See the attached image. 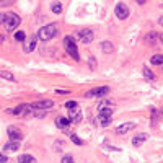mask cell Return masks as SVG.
<instances>
[{
    "label": "cell",
    "instance_id": "26",
    "mask_svg": "<svg viewBox=\"0 0 163 163\" xmlns=\"http://www.w3.org/2000/svg\"><path fill=\"white\" fill-rule=\"evenodd\" d=\"M70 139H72V142H73V143H77V145H83V142H82V140L78 139V135L72 134V135H70Z\"/></svg>",
    "mask_w": 163,
    "mask_h": 163
},
{
    "label": "cell",
    "instance_id": "6",
    "mask_svg": "<svg viewBox=\"0 0 163 163\" xmlns=\"http://www.w3.org/2000/svg\"><path fill=\"white\" fill-rule=\"evenodd\" d=\"M31 111H33L31 104H20V106H16L15 109H8V112H13L16 116H29Z\"/></svg>",
    "mask_w": 163,
    "mask_h": 163
},
{
    "label": "cell",
    "instance_id": "22",
    "mask_svg": "<svg viewBox=\"0 0 163 163\" xmlns=\"http://www.w3.org/2000/svg\"><path fill=\"white\" fill-rule=\"evenodd\" d=\"M24 37H26V34H24V31H16V33H15V39H16V41L23 42V41H24Z\"/></svg>",
    "mask_w": 163,
    "mask_h": 163
},
{
    "label": "cell",
    "instance_id": "24",
    "mask_svg": "<svg viewBox=\"0 0 163 163\" xmlns=\"http://www.w3.org/2000/svg\"><path fill=\"white\" fill-rule=\"evenodd\" d=\"M65 108H67V109L78 108V103H77V101H67V103H65Z\"/></svg>",
    "mask_w": 163,
    "mask_h": 163
},
{
    "label": "cell",
    "instance_id": "12",
    "mask_svg": "<svg viewBox=\"0 0 163 163\" xmlns=\"http://www.w3.org/2000/svg\"><path fill=\"white\" fill-rule=\"evenodd\" d=\"M112 121V116H104V114H98L96 117V124H99L101 127H108Z\"/></svg>",
    "mask_w": 163,
    "mask_h": 163
},
{
    "label": "cell",
    "instance_id": "5",
    "mask_svg": "<svg viewBox=\"0 0 163 163\" xmlns=\"http://www.w3.org/2000/svg\"><path fill=\"white\" fill-rule=\"evenodd\" d=\"M78 37H80V41L83 42V44H90V42L93 41V37H95V34H93V31L90 28H85V29L78 31Z\"/></svg>",
    "mask_w": 163,
    "mask_h": 163
},
{
    "label": "cell",
    "instance_id": "15",
    "mask_svg": "<svg viewBox=\"0 0 163 163\" xmlns=\"http://www.w3.org/2000/svg\"><path fill=\"white\" fill-rule=\"evenodd\" d=\"M145 139H147V134H139V135H135L134 139H132V145L139 147V145H142V143L145 142Z\"/></svg>",
    "mask_w": 163,
    "mask_h": 163
},
{
    "label": "cell",
    "instance_id": "30",
    "mask_svg": "<svg viewBox=\"0 0 163 163\" xmlns=\"http://www.w3.org/2000/svg\"><path fill=\"white\" fill-rule=\"evenodd\" d=\"M55 93H59V95H65V93H68L67 90H55Z\"/></svg>",
    "mask_w": 163,
    "mask_h": 163
},
{
    "label": "cell",
    "instance_id": "16",
    "mask_svg": "<svg viewBox=\"0 0 163 163\" xmlns=\"http://www.w3.org/2000/svg\"><path fill=\"white\" fill-rule=\"evenodd\" d=\"M101 51H103V52H106V54L112 52V51H114V46H112V42H109V41H104L103 44H101Z\"/></svg>",
    "mask_w": 163,
    "mask_h": 163
},
{
    "label": "cell",
    "instance_id": "20",
    "mask_svg": "<svg viewBox=\"0 0 163 163\" xmlns=\"http://www.w3.org/2000/svg\"><path fill=\"white\" fill-rule=\"evenodd\" d=\"M36 49V37H33L28 44H26V47H24V52H31V51H34Z\"/></svg>",
    "mask_w": 163,
    "mask_h": 163
},
{
    "label": "cell",
    "instance_id": "14",
    "mask_svg": "<svg viewBox=\"0 0 163 163\" xmlns=\"http://www.w3.org/2000/svg\"><path fill=\"white\" fill-rule=\"evenodd\" d=\"M68 124H72L68 117H62V116H59L57 119H55V126H57L59 129H65Z\"/></svg>",
    "mask_w": 163,
    "mask_h": 163
},
{
    "label": "cell",
    "instance_id": "2",
    "mask_svg": "<svg viewBox=\"0 0 163 163\" xmlns=\"http://www.w3.org/2000/svg\"><path fill=\"white\" fill-rule=\"evenodd\" d=\"M64 47H65V51L67 54L70 55V57L73 60H80V54H78V49H77V44H75V39L72 36H65L64 37Z\"/></svg>",
    "mask_w": 163,
    "mask_h": 163
},
{
    "label": "cell",
    "instance_id": "17",
    "mask_svg": "<svg viewBox=\"0 0 163 163\" xmlns=\"http://www.w3.org/2000/svg\"><path fill=\"white\" fill-rule=\"evenodd\" d=\"M18 163H37V161H36L34 156H31V155H21Z\"/></svg>",
    "mask_w": 163,
    "mask_h": 163
},
{
    "label": "cell",
    "instance_id": "31",
    "mask_svg": "<svg viewBox=\"0 0 163 163\" xmlns=\"http://www.w3.org/2000/svg\"><path fill=\"white\" fill-rule=\"evenodd\" d=\"M135 2H137V3H139V5H143V3H145V2H147V0H135Z\"/></svg>",
    "mask_w": 163,
    "mask_h": 163
},
{
    "label": "cell",
    "instance_id": "19",
    "mask_svg": "<svg viewBox=\"0 0 163 163\" xmlns=\"http://www.w3.org/2000/svg\"><path fill=\"white\" fill-rule=\"evenodd\" d=\"M51 10L54 11L55 15H59V13H62V10H64V8H62V3H60V2H54V3L51 5Z\"/></svg>",
    "mask_w": 163,
    "mask_h": 163
},
{
    "label": "cell",
    "instance_id": "23",
    "mask_svg": "<svg viewBox=\"0 0 163 163\" xmlns=\"http://www.w3.org/2000/svg\"><path fill=\"white\" fill-rule=\"evenodd\" d=\"M143 75H145V78H148V80H155V75L150 72L147 67H143Z\"/></svg>",
    "mask_w": 163,
    "mask_h": 163
},
{
    "label": "cell",
    "instance_id": "11",
    "mask_svg": "<svg viewBox=\"0 0 163 163\" xmlns=\"http://www.w3.org/2000/svg\"><path fill=\"white\" fill-rule=\"evenodd\" d=\"M134 127H135V124H134V122H124L122 126H119V127L116 129V134H119V135L127 134L129 130H132Z\"/></svg>",
    "mask_w": 163,
    "mask_h": 163
},
{
    "label": "cell",
    "instance_id": "27",
    "mask_svg": "<svg viewBox=\"0 0 163 163\" xmlns=\"http://www.w3.org/2000/svg\"><path fill=\"white\" fill-rule=\"evenodd\" d=\"M62 163H73V158L70 155H65L64 158H62Z\"/></svg>",
    "mask_w": 163,
    "mask_h": 163
},
{
    "label": "cell",
    "instance_id": "29",
    "mask_svg": "<svg viewBox=\"0 0 163 163\" xmlns=\"http://www.w3.org/2000/svg\"><path fill=\"white\" fill-rule=\"evenodd\" d=\"M5 18H7V13H0V24L5 23Z\"/></svg>",
    "mask_w": 163,
    "mask_h": 163
},
{
    "label": "cell",
    "instance_id": "7",
    "mask_svg": "<svg viewBox=\"0 0 163 163\" xmlns=\"http://www.w3.org/2000/svg\"><path fill=\"white\" fill-rule=\"evenodd\" d=\"M114 11H116V16L119 18V20H126V18L129 16V8H127L126 3H117Z\"/></svg>",
    "mask_w": 163,
    "mask_h": 163
},
{
    "label": "cell",
    "instance_id": "28",
    "mask_svg": "<svg viewBox=\"0 0 163 163\" xmlns=\"http://www.w3.org/2000/svg\"><path fill=\"white\" fill-rule=\"evenodd\" d=\"M0 163H8V158H7V155H3L2 152H0Z\"/></svg>",
    "mask_w": 163,
    "mask_h": 163
},
{
    "label": "cell",
    "instance_id": "10",
    "mask_svg": "<svg viewBox=\"0 0 163 163\" xmlns=\"http://www.w3.org/2000/svg\"><path fill=\"white\" fill-rule=\"evenodd\" d=\"M82 117H83V114H82V111L78 108H73L68 111V119H70V122L72 124H77L82 121Z\"/></svg>",
    "mask_w": 163,
    "mask_h": 163
},
{
    "label": "cell",
    "instance_id": "4",
    "mask_svg": "<svg viewBox=\"0 0 163 163\" xmlns=\"http://www.w3.org/2000/svg\"><path fill=\"white\" fill-rule=\"evenodd\" d=\"M109 93V88L108 86H96V88H93L90 91L85 93V98H103Z\"/></svg>",
    "mask_w": 163,
    "mask_h": 163
},
{
    "label": "cell",
    "instance_id": "18",
    "mask_svg": "<svg viewBox=\"0 0 163 163\" xmlns=\"http://www.w3.org/2000/svg\"><path fill=\"white\" fill-rule=\"evenodd\" d=\"M150 62H152L153 65H163V55L161 54H155L152 59H150Z\"/></svg>",
    "mask_w": 163,
    "mask_h": 163
},
{
    "label": "cell",
    "instance_id": "3",
    "mask_svg": "<svg viewBox=\"0 0 163 163\" xmlns=\"http://www.w3.org/2000/svg\"><path fill=\"white\" fill-rule=\"evenodd\" d=\"M20 16H18L16 13H11V11H7V18H5V28H7V31H15L16 26L20 24Z\"/></svg>",
    "mask_w": 163,
    "mask_h": 163
},
{
    "label": "cell",
    "instance_id": "21",
    "mask_svg": "<svg viewBox=\"0 0 163 163\" xmlns=\"http://www.w3.org/2000/svg\"><path fill=\"white\" fill-rule=\"evenodd\" d=\"M155 39H156V33H155V31H150V33L145 36V41H147V42H150V44H153Z\"/></svg>",
    "mask_w": 163,
    "mask_h": 163
},
{
    "label": "cell",
    "instance_id": "8",
    "mask_svg": "<svg viewBox=\"0 0 163 163\" xmlns=\"http://www.w3.org/2000/svg\"><path fill=\"white\" fill-rule=\"evenodd\" d=\"M7 132H8V137H10L11 140H18V142H21L23 134H21V130H20V129H16L15 126H10V127L7 129Z\"/></svg>",
    "mask_w": 163,
    "mask_h": 163
},
{
    "label": "cell",
    "instance_id": "1",
    "mask_svg": "<svg viewBox=\"0 0 163 163\" xmlns=\"http://www.w3.org/2000/svg\"><path fill=\"white\" fill-rule=\"evenodd\" d=\"M59 33V26L55 23H49L46 26H42L39 31H37V37H39L41 41H51L52 37Z\"/></svg>",
    "mask_w": 163,
    "mask_h": 163
},
{
    "label": "cell",
    "instance_id": "13",
    "mask_svg": "<svg viewBox=\"0 0 163 163\" xmlns=\"http://www.w3.org/2000/svg\"><path fill=\"white\" fill-rule=\"evenodd\" d=\"M3 150H5V152H16V150H20V142H18V140H11L8 143H5Z\"/></svg>",
    "mask_w": 163,
    "mask_h": 163
},
{
    "label": "cell",
    "instance_id": "9",
    "mask_svg": "<svg viewBox=\"0 0 163 163\" xmlns=\"http://www.w3.org/2000/svg\"><path fill=\"white\" fill-rule=\"evenodd\" d=\"M54 103L51 99H42V101H36V103H31V108L33 109H49L52 108Z\"/></svg>",
    "mask_w": 163,
    "mask_h": 163
},
{
    "label": "cell",
    "instance_id": "25",
    "mask_svg": "<svg viewBox=\"0 0 163 163\" xmlns=\"http://www.w3.org/2000/svg\"><path fill=\"white\" fill-rule=\"evenodd\" d=\"M0 77H2V78H7V80H13V75H11L10 72H0Z\"/></svg>",
    "mask_w": 163,
    "mask_h": 163
},
{
    "label": "cell",
    "instance_id": "32",
    "mask_svg": "<svg viewBox=\"0 0 163 163\" xmlns=\"http://www.w3.org/2000/svg\"><path fill=\"white\" fill-rule=\"evenodd\" d=\"M158 23L161 24V26H163V16H160V20H158Z\"/></svg>",
    "mask_w": 163,
    "mask_h": 163
},
{
    "label": "cell",
    "instance_id": "33",
    "mask_svg": "<svg viewBox=\"0 0 163 163\" xmlns=\"http://www.w3.org/2000/svg\"><path fill=\"white\" fill-rule=\"evenodd\" d=\"M160 41H161V42H163V33H161V34H160Z\"/></svg>",
    "mask_w": 163,
    "mask_h": 163
}]
</instances>
